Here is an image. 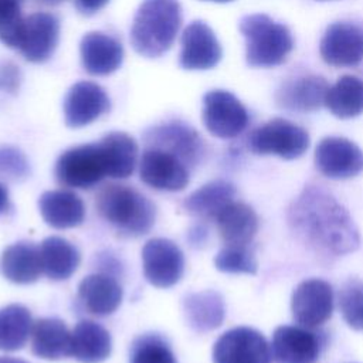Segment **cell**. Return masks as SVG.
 I'll return each mask as SVG.
<instances>
[{"label": "cell", "instance_id": "e0dca14e", "mask_svg": "<svg viewBox=\"0 0 363 363\" xmlns=\"http://www.w3.org/2000/svg\"><path fill=\"white\" fill-rule=\"evenodd\" d=\"M60 21L51 13H33L24 18L18 50L30 62L50 60L58 45Z\"/></svg>", "mask_w": 363, "mask_h": 363}, {"label": "cell", "instance_id": "5bb4252c", "mask_svg": "<svg viewBox=\"0 0 363 363\" xmlns=\"http://www.w3.org/2000/svg\"><path fill=\"white\" fill-rule=\"evenodd\" d=\"M221 57V45L208 24L201 20H196L184 28L179 55V64L183 69H210L220 62Z\"/></svg>", "mask_w": 363, "mask_h": 363}, {"label": "cell", "instance_id": "d6986e66", "mask_svg": "<svg viewBox=\"0 0 363 363\" xmlns=\"http://www.w3.org/2000/svg\"><path fill=\"white\" fill-rule=\"evenodd\" d=\"M329 84L319 75H302L285 81L275 94L277 105L291 112H313L325 105Z\"/></svg>", "mask_w": 363, "mask_h": 363}, {"label": "cell", "instance_id": "9a60e30c", "mask_svg": "<svg viewBox=\"0 0 363 363\" xmlns=\"http://www.w3.org/2000/svg\"><path fill=\"white\" fill-rule=\"evenodd\" d=\"M322 352L318 333L305 326H278L272 333L271 354L275 363H316Z\"/></svg>", "mask_w": 363, "mask_h": 363}, {"label": "cell", "instance_id": "7402d4cb", "mask_svg": "<svg viewBox=\"0 0 363 363\" xmlns=\"http://www.w3.org/2000/svg\"><path fill=\"white\" fill-rule=\"evenodd\" d=\"M225 245H248L258 231V217L245 203L230 201L214 217Z\"/></svg>", "mask_w": 363, "mask_h": 363}, {"label": "cell", "instance_id": "4316f807", "mask_svg": "<svg viewBox=\"0 0 363 363\" xmlns=\"http://www.w3.org/2000/svg\"><path fill=\"white\" fill-rule=\"evenodd\" d=\"M235 193V186L233 183L217 179L190 193L184 199L182 207L187 214L193 217L201 220H214L217 213L225 204L233 201Z\"/></svg>", "mask_w": 363, "mask_h": 363}, {"label": "cell", "instance_id": "74e56055", "mask_svg": "<svg viewBox=\"0 0 363 363\" xmlns=\"http://www.w3.org/2000/svg\"><path fill=\"white\" fill-rule=\"evenodd\" d=\"M21 74L16 64L7 61L0 67V88L9 94H16L20 88Z\"/></svg>", "mask_w": 363, "mask_h": 363}, {"label": "cell", "instance_id": "52a82bcc", "mask_svg": "<svg viewBox=\"0 0 363 363\" xmlns=\"http://www.w3.org/2000/svg\"><path fill=\"white\" fill-rule=\"evenodd\" d=\"M201 119L213 136L233 139L244 132L250 116L235 95L225 89H213L203 96Z\"/></svg>", "mask_w": 363, "mask_h": 363}, {"label": "cell", "instance_id": "d590c367", "mask_svg": "<svg viewBox=\"0 0 363 363\" xmlns=\"http://www.w3.org/2000/svg\"><path fill=\"white\" fill-rule=\"evenodd\" d=\"M23 0H0V41L18 48L24 18L21 16Z\"/></svg>", "mask_w": 363, "mask_h": 363}, {"label": "cell", "instance_id": "83f0119b", "mask_svg": "<svg viewBox=\"0 0 363 363\" xmlns=\"http://www.w3.org/2000/svg\"><path fill=\"white\" fill-rule=\"evenodd\" d=\"M106 174L112 179L129 177L138 162V143L125 132H111L105 135L99 142Z\"/></svg>", "mask_w": 363, "mask_h": 363}, {"label": "cell", "instance_id": "cb8c5ba5", "mask_svg": "<svg viewBox=\"0 0 363 363\" xmlns=\"http://www.w3.org/2000/svg\"><path fill=\"white\" fill-rule=\"evenodd\" d=\"M78 296L88 312L106 316L119 308L123 291L115 278L106 274H91L79 282Z\"/></svg>", "mask_w": 363, "mask_h": 363}, {"label": "cell", "instance_id": "ab89813d", "mask_svg": "<svg viewBox=\"0 0 363 363\" xmlns=\"http://www.w3.org/2000/svg\"><path fill=\"white\" fill-rule=\"evenodd\" d=\"M10 207V196L9 189L0 183V214L6 213Z\"/></svg>", "mask_w": 363, "mask_h": 363}, {"label": "cell", "instance_id": "30bf717a", "mask_svg": "<svg viewBox=\"0 0 363 363\" xmlns=\"http://www.w3.org/2000/svg\"><path fill=\"white\" fill-rule=\"evenodd\" d=\"M143 275L156 288L176 285L184 272V255L177 244L167 238H152L142 248Z\"/></svg>", "mask_w": 363, "mask_h": 363}, {"label": "cell", "instance_id": "603a6c76", "mask_svg": "<svg viewBox=\"0 0 363 363\" xmlns=\"http://www.w3.org/2000/svg\"><path fill=\"white\" fill-rule=\"evenodd\" d=\"M1 275L14 284L35 282L43 274L40 247L31 241H18L1 252Z\"/></svg>", "mask_w": 363, "mask_h": 363}, {"label": "cell", "instance_id": "7a4b0ae2", "mask_svg": "<svg viewBox=\"0 0 363 363\" xmlns=\"http://www.w3.org/2000/svg\"><path fill=\"white\" fill-rule=\"evenodd\" d=\"M182 26L179 0H143L130 27L133 50L146 58H157L173 45Z\"/></svg>", "mask_w": 363, "mask_h": 363}, {"label": "cell", "instance_id": "6da1fadb", "mask_svg": "<svg viewBox=\"0 0 363 363\" xmlns=\"http://www.w3.org/2000/svg\"><path fill=\"white\" fill-rule=\"evenodd\" d=\"M288 224L301 242L323 255H345L360 244L347 208L322 186H305L288 210Z\"/></svg>", "mask_w": 363, "mask_h": 363}, {"label": "cell", "instance_id": "e575fe53", "mask_svg": "<svg viewBox=\"0 0 363 363\" xmlns=\"http://www.w3.org/2000/svg\"><path fill=\"white\" fill-rule=\"evenodd\" d=\"M214 265L221 272L230 274H255L258 269L257 259L248 245H225L216 258Z\"/></svg>", "mask_w": 363, "mask_h": 363}, {"label": "cell", "instance_id": "f1b7e54d", "mask_svg": "<svg viewBox=\"0 0 363 363\" xmlns=\"http://www.w3.org/2000/svg\"><path fill=\"white\" fill-rule=\"evenodd\" d=\"M43 272L52 281L68 279L78 268L81 255L77 247L61 237H47L40 244Z\"/></svg>", "mask_w": 363, "mask_h": 363}, {"label": "cell", "instance_id": "2e32d148", "mask_svg": "<svg viewBox=\"0 0 363 363\" xmlns=\"http://www.w3.org/2000/svg\"><path fill=\"white\" fill-rule=\"evenodd\" d=\"M109 111V98L105 89L91 81L71 85L62 101L64 122L68 128H82Z\"/></svg>", "mask_w": 363, "mask_h": 363}, {"label": "cell", "instance_id": "7c38bea8", "mask_svg": "<svg viewBox=\"0 0 363 363\" xmlns=\"http://www.w3.org/2000/svg\"><path fill=\"white\" fill-rule=\"evenodd\" d=\"M322 60L332 67H357L363 62V27L337 21L330 24L319 43Z\"/></svg>", "mask_w": 363, "mask_h": 363}, {"label": "cell", "instance_id": "d6a6232c", "mask_svg": "<svg viewBox=\"0 0 363 363\" xmlns=\"http://www.w3.org/2000/svg\"><path fill=\"white\" fill-rule=\"evenodd\" d=\"M129 363H177V360L162 336L146 333L132 342Z\"/></svg>", "mask_w": 363, "mask_h": 363}, {"label": "cell", "instance_id": "44dd1931", "mask_svg": "<svg viewBox=\"0 0 363 363\" xmlns=\"http://www.w3.org/2000/svg\"><path fill=\"white\" fill-rule=\"evenodd\" d=\"M38 210L44 221L58 230L81 225L85 218V204L71 190L44 191L38 199Z\"/></svg>", "mask_w": 363, "mask_h": 363}, {"label": "cell", "instance_id": "d4e9b609", "mask_svg": "<svg viewBox=\"0 0 363 363\" xmlns=\"http://www.w3.org/2000/svg\"><path fill=\"white\" fill-rule=\"evenodd\" d=\"M31 352L44 360H60L71 356V332L58 318H41L31 330Z\"/></svg>", "mask_w": 363, "mask_h": 363}, {"label": "cell", "instance_id": "f546056e", "mask_svg": "<svg viewBox=\"0 0 363 363\" xmlns=\"http://www.w3.org/2000/svg\"><path fill=\"white\" fill-rule=\"evenodd\" d=\"M184 315L189 326L196 332H208L218 328L225 315L224 301L216 291H201L186 296Z\"/></svg>", "mask_w": 363, "mask_h": 363}, {"label": "cell", "instance_id": "ac0fdd59", "mask_svg": "<svg viewBox=\"0 0 363 363\" xmlns=\"http://www.w3.org/2000/svg\"><path fill=\"white\" fill-rule=\"evenodd\" d=\"M147 146L169 150L186 163H196L203 153V140L200 135L189 125L173 121L157 125L145 133Z\"/></svg>", "mask_w": 363, "mask_h": 363}, {"label": "cell", "instance_id": "b9f144b4", "mask_svg": "<svg viewBox=\"0 0 363 363\" xmlns=\"http://www.w3.org/2000/svg\"><path fill=\"white\" fill-rule=\"evenodd\" d=\"M37 3H41V4H45V6H57L65 0H35Z\"/></svg>", "mask_w": 363, "mask_h": 363}, {"label": "cell", "instance_id": "8992f818", "mask_svg": "<svg viewBox=\"0 0 363 363\" xmlns=\"http://www.w3.org/2000/svg\"><path fill=\"white\" fill-rule=\"evenodd\" d=\"M55 179L64 187L88 190L106 177V166L99 143L67 149L55 163Z\"/></svg>", "mask_w": 363, "mask_h": 363}, {"label": "cell", "instance_id": "4dcf8cb0", "mask_svg": "<svg viewBox=\"0 0 363 363\" xmlns=\"http://www.w3.org/2000/svg\"><path fill=\"white\" fill-rule=\"evenodd\" d=\"M325 106L340 119H350L363 113V79L354 75L340 77L329 86Z\"/></svg>", "mask_w": 363, "mask_h": 363}, {"label": "cell", "instance_id": "4fadbf2b", "mask_svg": "<svg viewBox=\"0 0 363 363\" xmlns=\"http://www.w3.org/2000/svg\"><path fill=\"white\" fill-rule=\"evenodd\" d=\"M315 164L329 179H350L363 170V150L346 138L329 136L318 143Z\"/></svg>", "mask_w": 363, "mask_h": 363}, {"label": "cell", "instance_id": "7bdbcfd3", "mask_svg": "<svg viewBox=\"0 0 363 363\" xmlns=\"http://www.w3.org/2000/svg\"><path fill=\"white\" fill-rule=\"evenodd\" d=\"M204 1H214V3H230L233 0H204Z\"/></svg>", "mask_w": 363, "mask_h": 363}, {"label": "cell", "instance_id": "9c48e42d", "mask_svg": "<svg viewBox=\"0 0 363 363\" xmlns=\"http://www.w3.org/2000/svg\"><path fill=\"white\" fill-rule=\"evenodd\" d=\"M140 180L155 190L180 191L190 182L187 163L177 155L147 146L139 164Z\"/></svg>", "mask_w": 363, "mask_h": 363}, {"label": "cell", "instance_id": "ba28073f", "mask_svg": "<svg viewBox=\"0 0 363 363\" xmlns=\"http://www.w3.org/2000/svg\"><path fill=\"white\" fill-rule=\"evenodd\" d=\"M271 346L264 335L248 326L224 332L213 346V363H271Z\"/></svg>", "mask_w": 363, "mask_h": 363}, {"label": "cell", "instance_id": "f35d334b", "mask_svg": "<svg viewBox=\"0 0 363 363\" xmlns=\"http://www.w3.org/2000/svg\"><path fill=\"white\" fill-rule=\"evenodd\" d=\"M109 0H75V9L84 16H92L102 10Z\"/></svg>", "mask_w": 363, "mask_h": 363}, {"label": "cell", "instance_id": "60d3db41", "mask_svg": "<svg viewBox=\"0 0 363 363\" xmlns=\"http://www.w3.org/2000/svg\"><path fill=\"white\" fill-rule=\"evenodd\" d=\"M0 363H28V362L17 357H11V356H0Z\"/></svg>", "mask_w": 363, "mask_h": 363}, {"label": "cell", "instance_id": "8fae6325", "mask_svg": "<svg viewBox=\"0 0 363 363\" xmlns=\"http://www.w3.org/2000/svg\"><path fill=\"white\" fill-rule=\"evenodd\" d=\"M291 311L301 326L312 329L323 325L333 313L332 286L319 278L302 281L292 292Z\"/></svg>", "mask_w": 363, "mask_h": 363}, {"label": "cell", "instance_id": "ee69618b", "mask_svg": "<svg viewBox=\"0 0 363 363\" xmlns=\"http://www.w3.org/2000/svg\"><path fill=\"white\" fill-rule=\"evenodd\" d=\"M318 1H332V0H318Z\"/></svg>", "mask_w": 363, "mask_h": 363}, {"label": "cell", "instance_id": "5b68a950", "mask_svg": "<svg viewBox=\"0 0 363 363\" xmlns=\"http://www.w3.org/2000/svg\"><path fill=\"white\" fill-rule=\"evenodd\" d=\"M308 147V132L284 118L265 122L248 136V149L255 155H275L285 160H294L301 157Z\"/></svg>", "mask_w": 363, "mask_h": 363}, {"label": "cell", "instance_id": "836d02e7", "mask_svg": "<svg viewBox=\"0 0 363 363\" xmlns=\"http://www.w3.org/2000/svg\"><path fill=\"white\" fill-rule=\"evenodd\" d=\"M339 308L349 328L363 330V281L349 279L339 291Z\"/></svg>", "mask_w": 363, "mask_h": 363}, {"label": "cell", "instance_id": "277c9868", "mask_svg": "<svg viewBox=\"0 0 363 363\" xmlns=\"http://www.w3.org/2000/svg\"><path fill=\"white\" fill-rule=\"evenodd\" d=\"M238 28L245 40V61L250 67L271 68L281 65L294 50L289 28L267 14L244 16Z\"/></svg>", "mask_w": 363, "mask_h": 363}, {"label": "cell", "instance_id": "ffe728a7", "mask_svg": "<svg viewBox=\"0 0 363 363\" xmlns=\"http://www.w3.org/2000/svg\"><path fill=\"white\" fill-rule=\"evenodd\" d=\"M79 55L82 68L88 74L102 77L115 72L122 65L123 47L105 33L91 31L81 38Z\"/></svg>", "mask_w": 363, "mask_h": 363}, {"label": "cell", "instance_id": "484cf974", "mask_svg": "<svg viewBox=\"0 0 363 363\" xmlns=\"http://www.w3.org/2000/svg\"><path fill=\"white\" fill-rule=\"evenodd\" d=\"M112 350L109 332L94 320H81L71 332V357L81 363H101Z\"/></svg>", "mask_w": 363, "mask_h": 363}, {"label": "cell", "instance_id": "8d00e7d4", "mask_svg": "<svg viewBox=\"0 0 363 363\" xmlns=\"http://www.w3.org/2000/svg\"><path fill=\"white\" fill-rule=\"evenodd\" d=\"M28 174V162L14 146H0V177L9 180L24 179Z\"/></svg>", "mask_w": 363, "mask_h": 363}, {"label": "cell", "instance_id": "1f68e13d", "mask_svg": "<svg viewBox=\"0 0 363 363\" xmlns=\"http://www.w3.org/2000/svg\"><path fill=\"white\" fill-rule=\"evenodd\" d=\"M31 312L20 303L0 308V350L14 352L26 346L33 330Z\"/></svg>", "mask_w": 363, "mask_h": 363}, {"label": "cell", "instance_id": "3957f363", "mask_svg": "<svg viewBox=\"0 0 363 363\" xmlns=\"http://www.w3.org/2000/svg\"><path fill=\"white\" fill-rule=\"evenodd\" d=\"M95 207L101 218L125 237L147 234L156 220L155 204L126 184L104 186L96 194Z\"/></svg>", "mask_w": 363, "mask_h": 363}]
</instances>
